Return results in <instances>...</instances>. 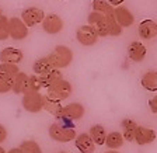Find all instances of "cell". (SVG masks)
<instances>
[{
    "instance_id": "8d00e7d4",
    "label": "cell",
    "mask_w": 157,
    "mask_h": 153,
    "mask_svg": "<svg viewBox=\"0 0 157 153\" xmlns=\"http://www.w3.org/2000/svg\"><path fill=\"white\" fill-rule=\"evenodd\" d=\"M0 153H6V150H4L2 146H0Z\"/></svg>"
},
{
    "instance_id": "ac0fdd59",
    "label": "cell",
    "mask_w": 157,
    "mask_h": 153,
    "mask_svg": "<svg viewBox=\"0 0 157 153\" xmlns=\"http://www.w3.org/2000/svg\"><path fill=\"white\" fill-rule=\"evenodd\" d=\"M137 127H139V125H137L133 120L126 118V120L122 121V136H124V139L128 140V142L135 140V134H136Z\"/></svg>"
},
{
    "instance_id": "e0dca14e",
    "label": "cell",
    "mask_w": 157,
    "mask_h": 153,
    "mask_svg": "<svg viewBox=\"0 0 157 153\" xmlns=\"http://www.w3.org/2000/svg\"><path fill=\"white\" fill-rule=\"evenodd\" d=\"M28 84H29V76L20 72L14 79L13 91L16 94H25V93H28Z\"/></svg>"
},
{
    "instance_id": "6da1fadb",
    "label": "cell",
    "mask_w": 157,
    "mask_h": 153,
    "mask_svg": "<svg viewBox=\"0 0 157 153\" xmlns=\"http://www.w3.org/2000/svg\"><path fill=\"white\" fill-rule=\"evenodd\" d=\"M63 124H53L49 127V136L51 139L60 142V143H66L70 140H75L77 136L72 121H62Z\"/></svg>"
},
{
    "instance_id": "2e32d148",
    "label": "cell",
    "mask_w": 157,
    "mask_h": 153,
    "mask_svg": "<svg viewBox=\"0 0 157 153\" xmlns=\"http://www.w3.org/2000/svg\"><path fill=\"white\" fill-rule=\"evenodd\" d=\"M128 55L133 62H142L146 58V46L143 44L135 41L128 46Z\"/></svg>"
},
{
    "instance_id": "3957f363",
    "label": "cell",
    "mask_w": 157,
    "mask_h": 153,
    "mask_svg": "<svg viewBox=\"0 0 157 153\" xmlns=\"http://www.w3.org/2000/svg\"><path fill=\"white\" fill-rule=\"evenodd\" d=\"M46 90H48L46 96L49 98L56 101H62V100H66L69 96L72 94V84L67 80H65V79H60V80L56 81L55 84H52Z\"/></svg>"
},
{
    "instance_id": "5bb4252c",
    "label": "cell",
    "mask_w": 157,
    "mask_h": 153,
    "mask_svg": "<svg viewBox=\"0 0 157 153\" xmlns=\"http://www.w3.org/2000/svg\"><path fill=\"white\" fill-rule=\"evenodd\" d=\"M39 83H41V87L42 88H48L52 84H55L56 81H59L60 79H63L62 72L59 69H51L44 75H39Z\"/></svg>"
},
{
    "instance_id": "4316f807",
    "label": "cell",
    "mask_w": 157,
    "mask_h": 153,
    "mask_svg": "<svg viewBox=\"0 0 157 153\" xmlns=\"http://www.w3.org/2000/svg\"><path fill=\"white\" fill-rule=\"evenodd\" d=\"M20 149L23 150V153H42L41 146L36 143L35 140H24Z\"/></svg>"
},
{
    "instance_id": "f35d334b",
    "label": "cell",
    "mask_w": 157,
    "mask_h": 153,
    "mask_svg": "<svg viewBox=\"0 0 157 153\" xmlns=\"http://www.w3.org/2000/svg\"><path fill=\"white\" fill-rule=\"evenodd\" d=\"M59 153H66V152H59Z\"/></svg>"
},
{
    "instance_id": "ba28073f",
    "label": "cell",
    "mask_w": 157,
    "mask_h": 153,
    "mask_svg": "<svg viewBox=\"0 0 157 153\" xmlns=\"http://www.w3.org/2000/svg\"><path fill=\"white\" fill-rule=\"evenodd\" d=\"M44 18H45V13L39 7H28L21 13V20L27 27H34L36 24L42 23Z\"/></svg>"
},
{
    "instance_id": "d590c367",
    "label": "cell",
    "mask_w": 157,
    "mask_h": 153,
    "mask_svg": "<svg viewBox=\"0 0 157 153\" xmlns=\"http://www.w3.org/2000/svg\"><path fill=\"white\" fill-rule=\"evenodd\" d=\"M105 153H119V152H117V150H108V152H105Z\"/></svg>"
},
{
    "instance_id": "74e56055",
    "label": "cell",
    "mask_w": 157,
    "mask_h": 153,
    "mask_svg": "<svg viewBox=\"0 0 157 153\" xmlns=\"http://www.w3.org/2000/svg\"><path fill=\"white\" fill-rule=\"evenodd\" d=\"M2 16H3V13H2V10H0V17H2Z\"/></svg>"
},
{
    "instance_id": "7a4b0ae2",
    "label": "cell",
    "mask_w": 157,
    "mask_h": 153,
    "mask_svg": "<svg viewBox=\"0 0 157 153\" xmlns=\"http://www.w3.org/2000/svg\"><path fill=\"white\" fill-rule=\"evenodd\" d=\"M49 61L52 62V66L53 69H65L67 68L73 61V52L72 49L69 46H65V45H58L55 49H53L52 53L48 55Z\"/></svg>"
},
{
    "instance_id": "5b68a950",
    "label": "cell",
    "mask_w": 157,
    "mask_h": 153,
    "mask_svg": "<svg viewBox=\"0 0 157 153\" xmlns=\"http://www.w3.org/2000/svg\"><path fill=\"white\" fill-rule=\"evenodd\" d=\"M86 110L80 103H70V104L62 107V111L59 112L58 120L60 121H77L83 118Z\"/></svg>"
},
{
    "instance_id": "603a6c76",
    "label": "cell",
    "mask_w": 157,
    "mask_h": 153,
    "mask_svg": "<svg viewBox=\"0 0 157 153\" xmlns=\"http://www.w3.org/2000/svg\"><path fill=\"white\" fill-rule=\"evenodd\" d=\"M124 136L119 132H111V134L107 135V139H105V146H108L111 150L119 149V147L124 145Z\"/></svg>"
},
{
    "instance_id": "277c9868",
    "label": "cell",
    "mask_w": 157,
    "mask_h": 153,
    "mask_svg": "<svg viewBox=\"0 0 157 153\" xmlns=\"http://www.w3.org/2000/svg\"><path fill=\"white\" fill-rule=\"evenodd\" d=\"M44 98L39 91H28L23 96V107L28 112H39L44 110Z\"/></svg>"
},
{
    "instance_id": "4fadbf2b",
    "label": "cell",
    "mask_w": 157,
    "mask_h": 153,
    "mask_svg": "<svg viewBox=\"0 0 157 153\" xmlns=\"http://www.w3.org/2000/svg\"><path fill=\"white\" fill-rule=\"evenodd\" d=\"M137 33L143 39H151L157 35V23L153 20H144L139 24Z\"/></svg>"
},
{
    "instance_id": "cb8c5ba5",
    "label": "cell",
    "mask_w": 157,
    "mask_h": 153,
    "mask_svg": "<svg viewBox=\"0 0 157 153\" xmlns=\"http://www.w3.org/2000/svg\"><path fill=\"white\" fill-rule=\"evenodd\" d=\"M62 107L63 105L60 104V101L52 100L48 96H45V98H44V110H46L49 114H52L55 118H58L59 112L62 111Z\"/></svg>"
},
{
    "instance_id": "d6a6232c",
    "label": "cell",
    "mask_w": 157,
    "mask_h": 153,
    "mask_svg": "<svg viewBox=\"0 0 157 153\" xmlns=\"http://www.w3.org/2000/svg\"><path fill=\"white\" fill-rule=\"evenodd\" d=\"M6 139H7V129L3 125H0V143H3Z\"/></svg>"
},
{
    "instance_id": "8992f818",
    "label": "cell",
    "mask_w": 157,
    "mask_h": 153,
    "mask_svg": "<svg viewBox=\"0 0 157 153\" xmlns=\"http://www.w3.org/2000/svg\"><path fill=\"white\" fill-rule=\"evenodd\" d=\"M76 38H77V41L82 45L91 46L94 44H97L100 37L97 35L95 29L91 26H82V27H78L77 31H76Z\"/></svg>"
},
{
    "instance_id": "9c48e42d",
    "label": "cell",
    "mask_w": 157,
    "mask_h": 153,
    "mask_svg": "<svg viewBox=\"0 0 157 153\" xmlns=\"http://www.w3.org/2000/svg\"><path fill=\"white\" fill-rule=\"evenodd\" d=\"M42 28L46 34H59L63 29V21L56 14H49L42 20Z\"/></svg>"
},
{
    "instance_id": "f546056e",
    "label": "cell",
    "mask_w": 157,
    "mask_h": 153,
    "mask_svg": "<svg viewBox=\"0 0 157 153\" xmlns=\"http://www.w3.org/2000/svg\"><path fill=\"white\" fill-rule=\"evenodd\" d=\"M14 79H7L0 76V93H9L13 90Z\"/></svg>"
},
{
    "instance_id": "44dd1931",
    "label": "cell",
    "mask_w": 157,
    "mask_h": 153,
    "mask_svg": "<svg viewBox=\"0 0 157 153\" xmlns=\"http://www.w3.org/2000/svg\"><path fill=\"white\" fill-rule=\"evenodd\" d=\"M33 69H34V73L39 76V75L46 73L48 70H51V69H53V66H52V62L49 61L48 56H44V58H39L34 62Z\"/></svg>"
},
{
    "instance_id": "8fae6325",
    "label": "cell",
    "mask_w": 157,
    "mask_h": 153,
    "mask_svg": "<svg viewBox=\"0 0 157 153\" xmlns=\"http://www.w3.org/2000/svg\"><path fill=\"white\" fill-rule=\"evenodd\" d=\"M75 145L80 153H94L95 150V145L93 142V139L90 138L88 134H78L77 136L75 138Z\"/></svg>"
},
{
    "instance_id": "d6986e66",
    "label": "cell",
    "mask_w": 157,
    "mask_h": 153,
    "mask_svg": "<svg viewBox=\"0 0 157 153\" xmlns=\"http://www.w3.org/2000/svg\"><path fill=\"white\" fill-rule=\"evenodd\" d=\"M140 84L143 88L149 91H157V72L156 70H149L140 79Z\"/></svg>"
},
{
    "instance_id": "52a82bcc",
    "label": "cell",
    "mask_w": 157,
    "mask_h": 153,
    "mask_svg": "<svg viewBox=\"0 0 157 153\" xmlns=\"http://www.w3.org/2000/svg\"><path fill=\"white\" fill-rule=\"evenodd\" d=\"M9 34L10 37L16 41H21V39L27 38L28 35V27L24 24V21L18 17H13L9 20Z\"/></svg>"
},
{
    "instance_id": "9a60e30c",
    "label": "cell",
    "mask_w": 157,
    "mask_h": 153,
    "mask_svg": "<svg viewBox=\"0 0 157 153\" xmlns=\"http://www.w3.org/2000/svg\"><path fill=\"white\" fill-rule=\"evenodd\" d=\"M156 139V132L150 128L146 127H137L136 134H135V140L137 145H149Z\"/></svg>"
},
{
    "instance_id": "7c38bea8",
    "label": "cell",
    "mask_w": 157,
    "mask_h": 153,
    "mask_svg": "<svg viewBox=\"0 0 157 153\" xmlns=\"http://www.w3.org/2000/svg\"><path fill=\"white\" fill-rule=\"evenodd\" d=\"M114 17L117 20V23L121 27H131L135 21L133 14L126 7H122V6H118L117 9H114Z\"/></svg>"
},
{
    "instance_id": "83f0119b",
    "label": "cell",
    "mask_w": 157,
    "mask_h": 153,
    "mask_svg": "<svg viewBox=\"0 0 157 153\" xmlns=\"http://www.w3.org/2000/svg\"><path fill=\"white\" fill-rule=\"evenodd\" d=\"M9 37V18L6 16H2L0 17V41H4Z\"/></svg>"
},
{
    "instance_id": "1f68e13d",
    "label": "cell",
    "mask_w": 157,
    "mask_h": 153,
    "mask_svg": "<svg viewBox=\"0 0 157 153\" xmlns=\"http://www.w3.org/2000/svg\"><path fill=\"white\" fill-rule=\"evenodd\" d=\"M149 107H150L151 112H154V114H157V96L153 98H150L149 100Z\"/></svg>"
},
{
    "instance_id": "f1b7e54d",
    "label": "cell",
    "mask_w": 157,
    "mask_h": 153,
    "mask_svg": "<svg viewBox=\"0 0 157 153\" xmlns=\"http://www.w3.org/2000/svg\"><path fill=\"white\" fill-rule=\"evenodd\" d=\"M93 28L95 29V33H97L98 37H107L108 35V28H107V17L102 18L101 21H98L97 24L91 26Z\"/></svg>"
},
{
    "instance_id": "e575fe53",
    "label": "cell",
    "mask_w": 157,
    "mask_h": 153,
    "mask_svg": "<svg viewBox=\"0 0 157 153\" xmlns=\"http://www.w3.org/2000/svg\"><path fill=\"white\" fill-rule=\"evenodd\" d=\"M7 153H23V150L20 149V147H14V149H10Z\"/></svg>"
},
{
    "instance_id": "836d02e7",
    "label": "cell",
    "mask_w": 157,
    "mask_h": 153,
    "mask_svg": "<svg viewBox=\"0 0 157 153\" xmlns=\"http://www.w3.org/2000/svg\"><path fill=\"white\" fill-rule=\"evenodd\" d=\"M107 2H108L109 4H111L112 7H114V6H119L121 3H124L125 0H107Z\"/></svg>"
},
{
    "instance_id": "d4e9b609",
    "label": "cell",
    "mask_w": 157,
    "mask_h": 153,
    "mask_svg": "<svg viewBox=\"0 0 157 153\" xmlns=\"http://www.w3.org/2000/svg\"><path fill=\"white\" fill-rule=\"evenodd\" d=\"M20 73L18 66L13 63H0V76L7 79H16V76Z\"/></svg>"
},
{
    "instance_id": "30bf717a",
    "label": "cell",
    "mask_w": 157,
    "mask_h": 153,
    "mask_svg": "<svg viewBox=\"0 0 157 153\" xmlns=\"http://www.w3.org/2000/svg\"><path fill=\"white\" fill-rule=\"evenodd\" d=\"M24 55L23 52L17 48H4L0 52V62L2 63H13V65H18L23 61Z\"/></svg>"
},
{
    "instance_id": "4dcf8cb0",
    "label": "cell",
    "mask_w": 157,
    "mask_h": 153,
    "mask_svg": "<svg viewBox=\"0 0 157 153\" xmlns=\"http://www.w3.org/2000/svg\"><path fill=\"white\" fill-rule=\"evenodd\" d=\"M41 83H39V77L35 75L29 76V84H28V91H39L41 90Z\"/></svg>"
},
{
    "instance_id": "ffe728a7",
    "label": "cell",
    "mask_w": 157,
    "mask_h": 153,
    "mask_svg": "<svg viewBox=\"0 0 157 153\" xmlns=\"http://www.w3.org/2000/svg\"><path fill=\"white\" fill-rule=\"evenodd\" d=\"M88 135L93 139L94 145H105V139H107V132L102 125H93L88 131Z\"/></svg>"
},
{
    "instance_id": "7402d4cb",
    "label": "cell",
    "mask_w": 157,
    "mask_h": 153,
    "mask_svg": "<svg viewBox=\"0 0 157 153\" xmlns=\"http://www.w3.org/2000/svg\"><path fill=\"white\" fill-rule=\"evenodd\" d=\"M91 7H93V11L101 13L104 16H112L114 14V7L108 3L107 0H93Z\"/></svg>"
},
{
    "instance_id": "484cf974",
    "label": "cell",
    "mask_w": 157,
    "mask_h": 153,
    "mask_svg": "<svg viewBox=\"0 0 157 153\" xmlns=\"http://www.w3.org/2000/svg\"><path fill=\"white\" fill-rule=\"evenodd\" d=\"M107 17V28H108V35L118 37L122 34V27L117 23L114 14L112 16H105Z\"/></svg>"
}]
</instances>
